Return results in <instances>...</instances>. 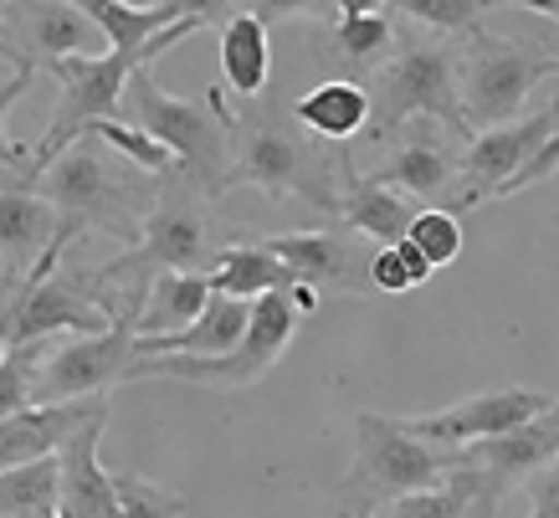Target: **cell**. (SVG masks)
Wrapping results in <instances>:
<instances>
[{
	"instance_id": "cell-1",
	"label": "cell",
	"mask_w": 559,
	"mask_h": 518,
	"mask_svg": "<svg viewBox=\"0 0 559 518\" xmlns=\"http://www.w3.org/2000/svg\"><path fill=\"white\" fill-rule=\"evenodd\" d=\"M32 185L57 211V247L62 251L87 232L134 242L154 205V175L134 169L129 160H114L108 144H98L93 134L62 144L36 169Z\"/></svg>"
},
{
	"instance_id": "cell-2",
	"label": "cell",
	"mask_w": 559,
	"mask_h": 518,
	"mask_svg": "<svg viewBox=\"0 0 559 518\" xmlns=\"http://www.w3.org/2000/svg\"><path fill=\"white\" fill-rule=\"evenodd\" d=\"M195 32H205L201 21L175 16L170 26H159L144 47H129V51L103 47V51H68V57H51L41 72H51L62 93H57V108H51L41 139L26 150V175H21V180H36V169L47 165L62 144H72V139L83 134L93 118H119V98H123L129 72H134V68H154L165 51L180 47V42H186V36H195Z\"/></svg>"
},
{
	"instance_id": "cell-3",
	"label": "cell",
	"mask_w": 559,
	"mask_h": 518,
	"mask_svg": "<svg viewBox=\"0 0 559 518\" xmlns=\"http://www.w3.org/2000/svg\"><path fill=\"white\" fill-rule=\"evenodd\" d=\"M211 257H216L211 201L180 169H170V175L154 180V205H150V216H144V226H139V236L129 242V251H119L93 278L119 298V308L134 314L139 298H144V283H150L154 272H205Z\"/></svg>"
},
{
	"instance_id": "cell-4",
	"label": "cell",
	"mask_w": 559,
	"mask_h": 518,
	"mask_svg": "<svg viewBox=\"0 0 559 518\" xmlns=\"http://www.w3.org/2000/svg\"><path fill=\"white\" fill-rule=\"evenodd\" d=\"M401 47H390L385 62H374L370 83V123L365 134L370 144H385V139L406 134L411 118H426V123H441V134L467 139V123H462V103H457V47L452 42H437V36H401Z\"/></svg>"
},
{
	"instance_id": "cell-5",
	"label": "cell",
	"mask_w": 559,
	"mask_h": 518,
	"mask_svg": "<svg viewBox=\"0 0 559 518\" xmlns=\"http://www.w3.org/2000/svg\"><path fill=\"white\" fill-rule=\"evenodd\" d=\"M205 103L216 108L226 123H231V165H226V190L231 185H257L267 196H293V201H308L319 211H340V160L334 154H319L308 144V134L298 123H283V118H237L226 108V87H211Z\"/></svg>"
},
{
	"instance_id": "cell-6",
	"label": "cell",
	"mask_w": 559,
	"mask_h": 518,
	"mask_svg": "<svg viewBox=\"0 0 559 518\" xmlns=\"http://www.w3.org/2000/svg\"><path fill=\"white\" fill-rule=\"evenodd\" d=\"M123 123L144 129L150 139H159L175 154V169L186 175L205 201L226 196V165H231V123L211 108V103L170 98L165 87L154 83V68H134L123 83L119 98Z\"/></svg>"
},
{
	"instance_id": "cell-7",
	"label": "cell",
	"mask_w": 559,
	"mask_h": 518,
	"mask_svg": "<svg viewBox=\"0 0 559 518\" xmlns=\"http://www.w3.org/2000/svg\"><path fill=\"white\" fill-rule=\"evenodd\" d=\"M298 318L304 314L293 308L288 287L257 293L237 350H226V354H139L134 380H186V385H205V390H247V385L267 380L272 365L288 354L293 334H298Z\"/></svg>"
},
{
	"instance_id": "cell-8",
	"label": "cell",
	"mask_w": 559,
	"mask_h": 518,
	"mask_svg": "<svg viewBox=\"0 0 559 518\" xmlns=\"http://www.w3.org/2000/svg\"><path fill=\"white\" fill-rule=\"evenodd\" d=\"M452 468V447H431L416 432H406L401 416L355 411V468L344 472L340 503L349 514H370L380 503L431 487Z\"/></svg>"
},
{
	"instance_id": "cell-9",
	"label": "cell",
	"mask_w": 559,
	"mask_h": 518,
	"mask_svg": "<svg viewBox=\"0 0 559 518\" xmlns=\"http://www.w3.org/2000/svg\"><path fill=\"white\" fill-rule=\"evenodd\" d=\"M467 47H457V103L467 134L519 118V108L528 103V93L539 83H549L559 72V57L539 42H513V36L492 32H467Z\"/></svg>"
},
{
	"instance_id": "cell-10",
	"label": "cell",
	"mask_w": 559,
	"mask_h": 518,
	"mask_svg": "<svg viewBox=\"0 0 559 518\" xmlns=\"http://www.w3.org/2000/svg\"><path fill=\"white\" fill-rule=\"evenodd\" d=\"M119 318H134L119 308V298L93 278V272H68L62 262L41 278L16 283V318H11V344L32 339H62V334H98Z\"/></svg>"
},
{
	"instance_id": "cell-11",
	"label": "cell",
	"mask_w": 559,
	"mask_h": 518,
	"mask_svg": "<svg viewBox=\"0 0 559 518\" xmlns=\"http://www.w3.org/2000/svg\"><path fill=\"white\" fill-rule=\"evenodd\" d=\"M134 318H119L98 334L51 339L36 360L32 401H78V396H108L114 385L134 380Z\"/></svg>"
},
{
	"instance_id": "cell-12",
	"label": "cell",
	"mask_w": 559,
	"mask_h": 518,
	"mask_svg": "<svg viewBox=\"0 0 559 518\" xmlns=\"http://www.w3.org/2000/svg\"><path fill=\"white\" fill-rule=\"evenodd\" d=\"M559 108H539L528 118H503V123H488V129H473L462 139L457 154V196H452V211H477V205L492 201V190L509 180L513 169L524 165L528 154L539 150L544 139L559 134Z\"/></svg>"
},
{
	"instance_id": "cell-13",
	"label": "cell",
	"mask_w": 559,
	"mask_h": 518,
	"mask_svg": "<svg viewBox=\"0 0 559 518\" xmlns=\"http://www.w3.org/2000/svg\"><path fill=\"white\" fill-rule=\"evenodd\" d=\"M559 405L549 390H528V385H503V390H477L457 405H441L431 416H401L406 432H416L431 447H467V442H483V436H498L509 426H524L528 416H539Z\"/></svg>"
},
{
	"instance_id": "cell-14",
	"label": "cell",
	"mask_w": 559,
	"mask_h": 518,
	"mask_svg": "<svg viewBox=\"0 0 559 518\" xmlns=\"http://www.w3.org/2000/svg\"><path fill=\"white\" fill-rule=\"evenodd\" d=\"M0 42H11L36 72L68 51H103V32L72 0H5Z\"/></svg>"
},
{
	"instance_id": "cell-15",
	"label": "cell",
	"mask_w": 559,
	"mask_h": 518,
	"mask_svg": "<svg viewBox=\"0 0 559 518\" xmlns=\"http://www.w3.org/2000/svg\"><path fill=\"white\" fill-rule=\"evenodd\" d=\"M47 251H62L57 247V211H51V201L32 180L0 169V283L16 287Z\"/></svg>"
},
{
	"instance_id": "cell-16",
	"label": "cell",
	"mask_w": 559,
	"mask_h": 518,
	"mask_svg": "<svg viewBox=\"0 0 559 518\" xmlns=\"http://www.w3.org/2000/svg\"><path fill=\"white\" fill-rule=\"evenodd\" d=\"M108 416L83 421L57 447V514L62 518H119V487L114 472L98 462V442Z\"/></svg>"
},
{
	"instance_id": "cell-17",
	"label": "cell",
	"mask_w": 559,
	"mask_h": 518,
	"mask_svg": "<svg viewBox=\"0 0 559 518\" xmlns=\"http://www.w3.org/2000/svg\"><path fill=\"white\" fill-rule=\"evenodd\" d=\"M262 247L288 268L293 283L329 287V293H355L365 287V251L349 242L344 232H277Z\"/></svg>"
},
{
	"instance_id": "cell-18",
	"label": "cell",
	"mask_w": 559,
	"mask_h": 518,
	"mask_svg": "<svg viewBox=\"0 0 559 518\" xmlns=\"http://www.w3.org/2000/svg\"><path fill=\"white\" fill-rule=\"evenodd\" d=\"M108 416V396H78V401H32L0 416V468H16V462H36L51 457L83 421Z\"/></svg>"
},
{
	"instance_id": "cell-19",
	"label": "cell",
	"mask_w": 559,
	"mask_h": 518,
	"mask_svg": "<svg viewBox=\"0 0 559 518\" xmlns=\"http://www.w3.org/2000/svg\"><path fill=\"white\" fill-rule=\"evenodd\" d=\"M370 180L401 190L411 201H437L452 211V196H457V154H452V144H441L437 134H411L406 144H395L385 154V165L370 169Z\"/></svg>"
},
{
	"instance_id": "cell-20",
	"label": "cell",
	"mask_w": 559,
	"mask_h": 518,
	"mask_svg": "<svg viewBox=\"0 0 559 518\" xmlns=\"http://www.w3.org/2000/svg\"><path fill=\"white\" fill-rule=\"evenodd\" d=\"M416 211H421V201H411V196L370 180V175H349L340 190V211H334V216H340L355 236L374 242V247H390V242L406 236Z\"/></svg>"
},
{
	"instance_id": "cell-21",
	"label": "cell",
	"mask_w": 559,
	"mask_h": 518,
	"mask_svg": "<svg viewBox=\"0 0 559 518\" xmlns=\"http://www.w3.org/2000/svg\"><path fill=\"white\" fill-rule=\"evenodd\" d=\"M293 123L313 139H329V144H349V139L365 134L370 123V93L355 78H329V83L308 87L304 98H293Z\"/></svg>"
},
{
	"instance_id": "cell-22",
	"label": "cell",
	"mask_w": 559,
	"mask_h": 518,
	"mask_svg": "<svg viewBox=\"0 0 559 518\" xmlns=\"http://www.w3.org/2000/svg\"><path fill=\"white\" fill-rule=\"evenodd\" d=\"M247 314H252V303L211 293L205 308L190 318L186 329H175V334H144V339L134 334V354H226V350H237L241 329H247Z\"/></svg>"
},
{
	"instance_id": "cell-23",
	"label": "cell",
	"mask_w": 559,
	"mask_h": 518,
	"mask_svg": "<svg viewBox=\"0 0 559 518\" xmlns=\"http://www.w3.org/2000/svg\"><path fill=\"white\" fill-rule=\"evenodd\" d=\"M216 32H221V87H231L237 98H257L272 72L267 26L257 16H247V11H231Z\"/></svg>"
},
{
	"instance_id": "cell-24",
	"label": "cell",
	"mask_w": 559,
	"mask_h": 518,
	"mask_svg": "<svg viewBox=\"0 0 559 518\" xmlns=\"http://www.w3.org/2000/svg\"><path fill=\"white\" fill-rule=\"evenodd\" d=\"M205 298H211L205 272H154L134 308V334L144 339V334H175V329H186L190 318L205 308Z\"/></svg>"
},
{
	"instance_id": "cell-25",
	"label": "cell",
	"mask_w": 559,
	"mask_h": 518,
	"mask_svg": "<svg viewBox=\"0 0 559 518\" xmlns=\"http://www.w3.org/2000/svg\"><path fill=\"white\" fill-rule=\"evenodd\" d=\"M205 283L211 293H226V298L252 303L257 293H272V287H288V268L272 257L262 242H237V247H216L211 268H205Z\"/></svg>"
},
{
	"instance_id": "cell-26",
	"label": "cell",
	"mask_w": 559,
	"mask_h": 518,
	"mask_svg": "<svg viewBox=\"0 0 559 518\" xmlns=\"http://www.w3.org/2000/svg\"><path fill=\"white\" fill-rule=\"evenodd\" d=\"M57 514V451L0 468V518H51Z\"/></svg>"
},
{
	"instance_id": "cell-27",
	"label": "cell",
	"mask_w": 559,
	"mask_h": 518,
	"mask_svg": "<svg viewBox=\"0 0 559 518\" xmlns=\"http://www.w3.org/2000/svg\"><path fill=\"white\" fill-rule=\"evenodd\" d=\"M359 518H473L467 514V483H462L457 468H447V478L431 487H416V493H401V498L380 503Z\"/></svg>"
},
{
	"instance_id": "cell-28",
	"label": "cell",
	"mask_w": 559,
	"mask_h": 518,
	"mask_svg": "<svg viewBox=\"0 0 559 518\" xmlns=\"http://www.w3.org/2000/svg\"><path fill=\"white\" fill-rule=\"evenodd\" d=\"M390 47H395V26H390L385 11H370V16H334V57L344 68H374L385 62Z\"/></svg>"
},
{
	"instance_id": "cell-29",
	"label": "cell",
	"mask_w": 559,
	"mask_h": 518,
	"mask_svg": "<svg viewBox=\"0 0 559 518\" xmlns=\"http://www.w3.org/2000/svg\"><path fill=\"white\" fill-rule=\"evenodd\" d=\"M83 134H93L98 144H108V150L119 154V160H129V165L144 169V175H154V180L175 169V154L165 150L159 139L144 134V129H134V123H119V118H93ZM83 134H78V139H83Z\"/></svg>"
},
{
	"instance_id": "cell-30",
	"label": "cell",
	"mask_w": 559,
	"mask_h": 518,
	"mask_svg": "<svg viewBox=\"0 0 559 518\" xmlns=\"http://www.w3.org/2000/svg\"><path fill=\"white\" fill-rule=\"evenodd\" d=\"M406 242L421 247V257L431 262V272L452 268V262L462 257V216L457 211H447V205H426V211L411 216Z\"/></svg>"
},
{
	"instance_id": "cell-31",
	"label": "cell",
	"mask_w": 559,
	"mask_h": 518,
	"mask_svg": "<svg viewBox=\"0 0 559 518\" xmlns=\"http://www.w3.org/2000/svg\"><path fill=\"white\" fill-rule=\"evenodd\" d=\"M385 5H395L401 16L421 21V26H431V32L441 36H467L483 26V11H488V0H385Z\"/></svg>"
},
{
	"instance_id": "cell-32",
	"label": "cell",
	"mask_w": 559,
	"mask_h": 518,
	"mask_svg": "<svg viewBox=\"0 0 559 518\" xmlns=\"http://www.w3.org/2000/svg\"><path fill=\"white\" fill-rule=\"evenodd\" d=\"M114 487H119V518H190V503L180 493L150 483L139 472H119Z\"/></svg>"
},
{
	"instance_id": "cell-33",
	"label": "cell",
	"mask_w": 559,
	"mask_h": 518,
	"mask_svg": "<svg viewBox=\"0 0 559 518\" xmlns=\"http://www.w3.org/2000/svg\"><path fill=\"white\" fill-rule=\"evenodd\" d=\"M47 344L51 339H32V344H11L0 354V416L32 405V375H36V360L47 354Z\"/></svg>"
},
{
	"instance_id": "cell-34",
	"label": "cell",
	"mask_w": 559,
	"mask_h": 518,
	"mask_svg": "<svg viewBox=\"0 0 559 518\" xmlns=\"http://www.w3.org/2000/svg\"><path fill=\"white\" fill-rule=\"evenodd\" d=\"M36 83V68H11V78L0 83V169H11V175H26V144L5 134V114L16 108Z\"/></svg>"
},
{
	"instance_id": "cell-35",
	"label": "cell",
	"mask_w": 559,
	"mask_h": 518,
	"mask_svg": "<svg viewBox=\"0 0 559 518\" xmlns=\"http://www.w3.org/2000/svg\"><path fill=\"white\" fill-rule=\"evenodd\" d=\"M241 11L257 16L262 26H277V21H334V0H241Z\"/></svg>"
},
{
	"instance_id": "cell-36",
	"label": "cell",
	"mask_w": 559,
	"mask_h": 518,
	"mask_svg": "<svg viewBox=\"0 0 559 518\" xmlns=\"http://www.w3.org/2000/svg\"><path fill=\"white\" fill-rule=\"evenodd\" d=\"M555 165H559V134L555 139H544L539 150L528 154L524 165L513 169L509 180L498 185V190H492V201H509V196H519V190H528V185H544L549 180V175H555Z\"/></svg>"
},
{
	"instance_id": "cell-37",
	"label": "cell",
	"mask_w": 559,
	"mask_h": 518,
	"mask_svg": "<svg viewBox=\"0 0 559 518\" xmlns=\"http://www.w3.org/2000/svg\"><path fill=\"white\" fill-rule=\"evenodd\" d=\"M365 287H370V293H416L406 268H401V257H395V247L370 251V262H365Z\"/></svg>"
},
{
	"instance_id": "cell-38",
	"label": "cell",
	"mask_w": 559,
	"mask_h": 518,
	"mask_svg": "<svg viewBox=\"0 0 559 518\" xmlns=\"http://www.w3.org/2000/svg\"><path fill=\"white\" fill-rule=\"evenodd\" d=\"M528 487V518H559V468H539L534 478H524Z\"/></svg>"
},
{
	"instance_id": "cell-39",
	"label": "cell",
	"mask_w": 559,
	"mask_h": 518,
	"mask_svg": "<svg viewBox=\"0 0 559 518\" xmlns=\"http://www.w3.org/2000/svg\"><path fill=\"white\" fill-rule=\"evenodd\" d=\"M170 5H175V16H190V21H201V26H221L231 11H241V0H170Z\"/></svg>"
},
{
	"instance_id": "cell-40",
	"label": "cell",
	"mask_w": 559,
	"mask_h": 518,
	"mask_svg": "<svg viewBox=\"0 0 559 518\" xmlns=\"http://www.w3.org/2000/svg\"><path fill=\"white\" fill-rule=\"evenodd\" d=\"M390 247H395V257H401V268H406L411 287L431 283V262L421 257V247H416V242H406V236H401V242H390Z\"/></svg>"
},
{
	"instance_id": "cell-41",
	"label": "cell",
	"mask_w": 559,
	"mask_h": 518,
	"mask_svg": "<svg viewBox=\"0 0 559 518\" xmlns=\"http://www.w3.org/2000/svg\"><path fill=\"white\" fill-rule=\"evenodd\" d=\"M11 318H16V287L0 283V354L11 350Z\"/></svg>"
},
{
	"instance_id": "cell-42",
	"label": "cell",
	"mask_w": 559,
	"mask_h": 518,
	"mask_svg": "<svg viewBox=\"0 0 559 518\" xmlns=\"http://www.w3.org/2000/svg\"><path fill=\"white\" fill-rule=\"evenodd\" d=\"M488 5H524V11H534V16H544V21L559 16V0H488Z\"/></svg>"
},
{
	"instance_id": "cell-43",
	"label": "cell",
	"mask_w": 559,
	"mask_h": 518,
	"mask_svg": "<svg viewBox=\"0 0 559 518\" xmlns=\"http://www.w3.org/2000/svg\"><path fill=\"white\" fill-rule=\"evenodd\" d=\"M370 11H385V0H334V16H370Z\"/></svg>"
},
{
	"instance_id": "cell-44",
	"label": "cell",
	"mask_w": 559,
	"mask_h": 518,
	"mask_svg": "<svg viewBox=\"0 0 559 518\" xmlns=\"http://www.w3.org/2000/svg\"><path fill=\"white\" fill-rule=\"evenodd\" d=\"M0 62H11V68H32V62H26V57L11 47V42H0Z\"/></svg>"
},
{
	"instance_id": "cell-45",
	"label": "cell",
	"mask_w": 559,
	"mask_h": 518,
	"mask_svg": "<svg viewBox=\"0 0 559 518\" xmlns=\"http://www.w3.org/2000/svg\"><path fill=\"white\" fill-rule=\"evenodd\" d=\"M129 5H159V0H129Z\"/></svg>"
},
{
	"instance_id": "cell-46",
	"label": "cell",
	"mask_w": 559,
	"mask_h": 518,
	"mask_svg": "<svg viewBox=\"0 0 559 518\" xmlns=\"http://www.w3.org/2000/svg\"><path fill=\"white\" fill-rule=\"evenodd\" d=\"M0 11H5V0H0Z\"/></svg>"
},
{
	"instance_id": "cell-47",
	"label": "cell",
	"mask_w": 559,
	"mask_h": 518,
	"mask_svg": "<svg viewBox=\"0 0 559 518\" xmlns=\"http://www.w3.org/2000/svg\"><path fill=\"white\" fill-rule=\"evenodd\" d=\"M51 518H62V514H51Z\"/></svg>"
}]
</instances>
